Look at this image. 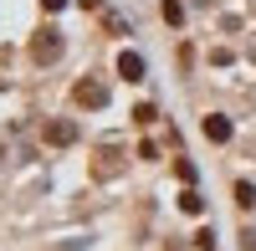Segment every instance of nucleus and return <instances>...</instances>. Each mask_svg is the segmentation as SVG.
Returning <instances> with one entry per match:
<instances>
[{
  "label": "nucleus",
  "mask_w": 256,
  "mask_h": 251,
  "mask_svg": "<svg viewBox=\"0 0 256 251\" xmlns=\"http://www.w3.org/2000/svg\"><path fill=\"white\" fill-rule=\"evenodd\" d=\"M77 102H88V108H102V102H108V88H98V82H82V88H77Z\"/></svg>",
  "instance_id": "f257e3e1"
},
{
  "label": "nucleus",
  "mask_w": 256,
  "mask_h": 251,
  "mask_svg": "<svg viewBox=\"0 0 256 251\" xmlns=\"http://www.w3.org/2000/svg\"><path fill=\"white\" fill-rule=\"evenodd\" d=\"M118 72H123L128 82H138V77H144V56H138V52H123V56H118Z\"/></svg>",
  "instance_id": "f03ea898"
},
{
  "label": "nucleus",
  "mask_w": 256,
  "mask_h": 251,
  "mask_svg": "<svg viewBox=\"0 0 256 251\" xmlns=\"http://www.w3.org/2000/svg\"><path fill=\"white\" fill-rule=\"evenodd\" d=\"M205 138H210V144H226V138H230V123H226V118H205Z\"/></svg>",
  "instance_id": "7ed1b4c3"
},
{
  "label": "nucleus",
  "mask_w": 256,
  "mask_h": 251,
  "mask_svg": "<svg viewBox=\"0 0 256 251\" xmlns=\"http://www.w3.org/2000/svg\"><path fill=\"white\" fill-rule=\"evenodd\" d=\"M46 138H52V144H72V138H77V128H72V123H52Z\"/></svg>",
  "instance_id": "20e7f679"
},
{
  "label": "nucleus",
  "mask_w": 256,
  "mask_h": 251,
  "mask_svg": "<svg viewBox=\"0 0 256 251\" xmlns=\"http://www.w3.org/2000/svg\"><path fill=\"white\" fill-rule=\"evenodd\" d=\"M180 210H184V216H200V210H205V200H200L195 190H184V195H180Z\"/></svg>",
  "instance_id": "39448f33"
},
{
  "label": "nucleus",
  "mask_w": 256,
  "mask_h": 251,
  "mask_svg": "<svg viewBox=\"0 0 256 251\" xmlns=\"http://www.w3.org/2000/svg\"><path fill=\"white\" fill-rule=\"evenodd\" d=\"M62 6H67V0H46V10H62Z\"/></svg>",
  "instance_id": "423d86ee"
}]
</instances>
